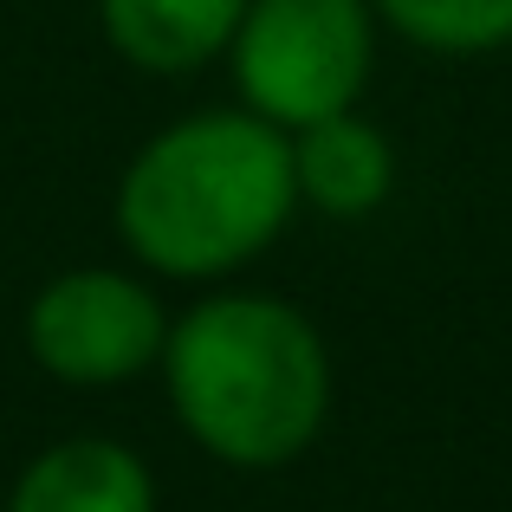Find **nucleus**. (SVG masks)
Returning <instances> with one entry per match:
<instances>
[{"label":"nucleus","instance_id":"423d86ee","mask_svg":"<svg viewBox=\"0 0 512 512\" xmlns=\"http://www.w3.org/2000/svg\"><path fill=\"white\" fill-rule=\"evenodd\" d=\"M292 175H299V201L357 221V214L383 208L396 188V156L376 124H363L357 111H338L325 124H305L292 143Z\"/></svg>","mask_w":512,"mask_h":512},{"label":"nucleus","instance_id":"f257e3e1","mask_svg":"<svg viewBox=\"0 0 512 512\" xmlns=\"http://www.w3.org/2000/svg\"><path fill=\"white\" fill-rule=\"evenodd\" d=\"M299 201L292 143L253 111H208L143 143L117 188V227L143 266L214 279L247 266Z\"/></svg>","mask_w":512,"mask_h":512},{"label":"nucleus","instance_id":"20e7f679","mask_svg":"<svg viewBox=\"0 0 512 512\" xmlns=\"http://www.w3.org/2000/svg\"><path fill=\"white\" fill-rule=\"evenodd\" d=\"M26 344L33 363L59 383H124V376L150 370L169 344L163 305L124 273H65L26 312Z\"/></svg>","mask_w":512,"mask_h":512},{"label":"nucleus","instance_id":"f03ea898","mask_svg":"<svg viewBox=\"0 0 512 512\" xmlns=\"http://www.w3.org/2000/svg\"><path fill=\"white\" fill-rule=\"evenodd\" d=\"M182 428L227 467H286L318 441L331 363L312 318L286 299H208L163 344Z\"/></svg>","mask_w":512,"mask_h":512},{"label":"nucleus","instance_id":"39448f33","mask_svg":"<svg viewBox=\"0 0 512 512\" xmlns=\"http://www.w3.org/2000/svg\"><path fill=\"white\" fill-rule=\"evenodd\" d=\"M7 512H156V480L117 441H59L20 474Z\"/></svg>","mask_w":512,"mask_h":512},{"label":"nucleus","instance_id":"6e6552de","mask_svg":"<svg viewBox=\"0 0 512 512\" xmlns=\"http://www.w3.org/2000/svg\"><path fill=\"white\" fill-rule=\"evenodd\" d=\"M402 39L428 52H493L512 46V0H376Z\"/></svg>","mask_w":512,"mask_h":512},{"label":"nucleus","instance_id":"7ed1b4c3","mask_svg":"<svg viewBox=\"0 0 512 512\" xmlns=\"http://www.w3.org/2000/svg\"><path fill=\"white\" fill-rule=\"evenodd\" d=\"M234 78L253 117L279 130H305L350 111L370 78V7L363 0H247L234 33Z\"/></svg>","mask_w":512,"mask_h":512},{"label":"nucleus","instance_id":"0eeeda50","mask_svg":"<svg viewBox=\"0 0 512 512\" xmlns=\"http://www.w3.org/2000/svg\"><path fill=\"white\" fill-rule=\"evenodd\" d=\"M247 0H98L111 46L143 72H195L234 46Z\"/></svg>","mask_w":512,"mask_h":512}]
</instances>
